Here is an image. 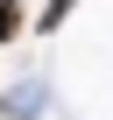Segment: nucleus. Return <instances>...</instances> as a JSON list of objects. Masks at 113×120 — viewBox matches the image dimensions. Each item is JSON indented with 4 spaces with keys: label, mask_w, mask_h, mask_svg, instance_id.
<instances>
[{
    "label": "nucleus",
    "mask_w": 113,
    "mask_h": 120,
    "mask_svg": "<svg viewBox=\"0 0 113 120\" xmlns=\"http://www.w3.org/2000/svg\"><path fill=\"white\" fill-rule=\"evenodd\" d=\"M14 28H21V0H7V7H0V42H7Z\"/></svg>",
    "instance_id": "1"
}]
</instances>
